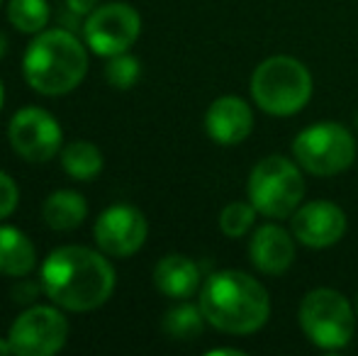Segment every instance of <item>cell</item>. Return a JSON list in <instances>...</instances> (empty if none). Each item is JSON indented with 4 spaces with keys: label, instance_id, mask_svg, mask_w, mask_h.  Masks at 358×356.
<instances>
[{
    "label": "cell",
    "instance_id": "obj_1",
    "mask_svg": "<svg viewBox=\"0 0 358 356\" xmlns=\"http://www.w3.org/2000/svg\"><path fill=\"white\" fill-rule=\"evenodd\" d=\"M44 295L54 305L71 313H90L105 305L115 293V269L100 252L66 244L44 259L42 276Z\"/></svg>",
    "mask_w": 358,
    "mask_h": 356
},
{
    "label": "cell",
    "instance_id": "obj_2",
    "mask_svg": "<svg viewBox=\"0 0 358 356\" xmlns=\"http://www.w3.org/2000/svg\"><path fill=\"white\" fill-rule=\"evenodd\" d=\"M200 310L210 327L224 334L249 337L266 327L271 295L266 285L239 269L215 271L200 285Z\"/></svg>",
    "mask_w": 358,
    "mask_h": 356
},
{
    "label": "cell",
    "instance_id": "obj_3",
    "mask_svg": "<svg viewBox=\"0 0 358 356\" xmlns=\"http://www.w3.org/2000/svg\"><path fill=\"white\" fill-rule=\"evenodd\" d=\"M22 73L37 93L66 95L78 88L88 73V49L69 29H44L24 52Z\"/></svg>",
    "mask_w": 358,
    "mask_h": 356
},
{
    "label": "cell",
    "instance_id": "obj_4",
    "mask_svg": "<svg viewBox=\"0 0 358 356\" xmlns=\"http://www.w3.org/2000/svg\"><path fill=\"white\" fill-rule=\"evenodd\" d=\"M251 100L273 118H290L307 108L315 93L312 73L300 59L273 54L254 69L249 81Z\"/></svg>",
    "mask_w": 358,
    "mask_h": 356
},
{
    "label": "cell",
    "instance_id": "obj_5",
    "mask_svg": "<svg viewBox=\"0 0 358 356\" xmlns=\"http://www.w3.org/2000/svg\"><path fill=\"white\" fill-rule=\"evenodd\" d=\"M246 195L268 220H290L305 200V178L295 159L271 154L261 159L249 173Z\"/></svg>",
    "mask_w": 358,
    "mask_h": 356
},
{
    "label": "cell",
    "instance_id": "obj_6",
    "mask_svg": "<svg viewBox=\"0 0 358 356\" xmlns=\"http://www.w3.org/2000/svg\"><path fill=\"white\" fill-rule=\"evenodd\" d=\"M297 322L310 344L336 352L351 344L356 332V310L341 290L312 288L297 308Z\"/></svg>",
    "mask_w": 358,
    "mask_h": 356
},
{
    "label": "cell",
    "instance_id": "obj_7",
    "mask_svg": "<svg viewBox=\"0 0 358 356\" xmlns=\"http://www.w3.org/2000/svg\"><path fill=\"white\" fill-rule=\"evenodd\" d=\"M356 137L349 127L339 122H317L305 127L292 139V159L302 171L320 178H331L344 173L356 162Z\"/></svg>",
    "mask_w": 358,
    "mask_h": 356
},
{
    "label": "cell",
    "instance_id": "obj_8",
    "mask_svg": "<svg viewBox=\"0 0 358 356\" xmlns=\"http://www.w3.org/2000/svg\"><path fill=\"white\" fill-rule=\"evenodd\" d=\"M142 34V17L129 3H105L98 5L83 22L85 44L98 57H117L132 49Z\"/></svg>",
    "mask_w": 358,
    "mask_h": 356
},
{
    "label": "cell",
    "instance_id": "obj_9",
    "mask_svg": "<svg viewBox=\"0 0 358 356\" xmlns=\"http://www.w3.org/2000/svg\"><path fill=\"white\" fill-rule=\"evenodd\" d=\"M8 339L17 356H52L69 339V320L52 305H32L10 325Z\"/></svg>",
    "mask_w": 358,
    "mask_h": 356
},
{
    "label": "cell",
    "instance_id": "obj_10",
    "mask_svg": "<svg viewBox=\"0 0 358 356\" xmlns=\"http://www.w3.org/2000/svg\"><path fill=\"white\" fill-rule=\"evenodd\" d=\"M10 147L32 164H47L59 154L64 142V129L59 120L44 108H22L13 115L8 124Z\"/></svg>",
    "mask_w": 358,
    "mask_h": 356
},
{
    "label": "cell",
    "instance_id": "obj_11",
    "mask_svg": "<svg viewBox=\"0 0 358 356\" xmlns=\"http://www.w3.org/2000/svg\"><path fill=\"white\" fill-rule=\"evenodd\" d=\"M93 234L103 254L113 259H127L144 247L149 222L139 208L120 203L98 215Z\"/></svg>",
    "mask_w": 358,
    "mask_h": 356
},
{
    "label": "cell",
    "instance_id": "obj_12",
    "mask_svg": "<svg viewBox=\"0 0 358 356\" xmlns=\"http://www.w3.org/2000/svg\"><path fill=\"white\" fill-rule=\"evenodd\" d=\"M346 213L331 200H310L290 215V232L307 249H329L346 234Z\"/></svg>",
    "mask_w": 358,
    "mask_h": 356
},
{
    "label": "cell",
    "instance_id": "obj_13",
    "mask_svg": "<svg viewBox=\"0 0 358 356\" xmlns=\"http://www.w3.org/2000/svg\"><path fill=\"white\" fill-rule=\"evenodd\" d=\"M205 132L220 147H236L254 132V108L241 95H220L205 113Z\"/></svg>",
    "mask_w": 358,
    "mask_h": 356
},
{
    "label": "cell",
    "instance_id": "obj_14",
    "mask_svg": "<svg viewBox=\"0 0 358 356\" xmlns=\"http://www.w3.org/2000/svg\"><path fill=\"white\" fill-rule=\"evenodd\" d=\"M295 234L275 222H266L254 229L249 242L251 266L264 276H283L295 262Z\"/></svg>",
    "mask_w": 358,
    "mask_h": 356
},
{
    "label": "cell",
    "instance_id": "obj_15",
    "mask_svg": "<svg viewBox=\"0 0 358 356\" xmlns=\"http://www.w3.org/2000/svg\"><path fill=\"white\" fill-rule=\"evenodd\" d=\"M200 266L185 254H166L154 269V285L171 300H185L200 290Z\"/></svg>",
    "mask_w": 358,
    "mask_h": 356
},
{
    "label": "cell",
    "instance_id": "obj_16",
    "mask_svg": "<svg viewBox=\"0 0 358 356\" xmlns=\"http://www.w3.org/2000/svg\"><path fill=\"white\" fill-rule=\"evenodd\" d=\"M37 266V249L22 229L0 225V273L24 278Z\"/></svg>",
    "mask_w": 358,
    "mask_h": 356
},
{
    "label": "cell",
    "instance_id": "obj_17",
    "mask_svg": "<svg viewBox=\"0 0 358 356\" xmlns=\"http://www.w3.org/2000/svg\"><path fill=\"white\" fill-rule=\"evenodd\" d=\"M88 215V203L76 190H54L42 205V218L57 232H69L83 225Z\"/></svg>",
    "mask_w": 358,
    "mask_h": 356
},
{
    "label": "cell",
    "instance_id": "obj_18",
    "mask_svg": "<svg viewBox=\"0 0 358 356\" xmlns=\"http://www.w3.org/2000/svg\"><path fill=\"white\" fill-rule=\"evenodd\" d=\"M62 166L76 180H93L103 171V152L93 142L76 139L62 152Z\"/></svg>",
    "mask_w": 358,
    "mask_h": 356
},
{
    "label": "cell",
    "instance_id": "obj_19",
    "mask_svg": "<svg viewBox=\"0 0 358 356\" xmlns=\"http://www.w3.org/2000/svg\"><path fill=\"white\" fill-rule=\"evenodd\" d=\"M205 315L200 310V305L193 303H183L180 300L176 308H171L169 313L164 315V332L166 337L176 339V342H193L203 334L205 329Z\"/></svg>",
    "mask_w": 358,
    "mask_h": 356
},
{
    "label": "cell",
    "instance_id": "obj_20",
    "mask_svg": "<svg viewBox=\"0 0 358 356\" xmlns=\"http://www.w3.org/2000/svg\"><path fill=\"white\" fill-rule=\"evenodd\" d=\"M52 10L47 0H10L8 20L15 29L24 34H39L47 29Z\"/></svg>",
    "mask_w": 358,
    "mask_h": 356
},
{
    "label": "cell",
    "instance_id": "obj_21",
    "mask_svg": "<svg viewBox=\"0 0 358 356\" xmlns=\"http://www.w3.org/2000/svg\"><path fill=\"white\" fill-rule=\"evenodd\" d=\"M256 215L259 210L254 208V203H246V200H231L222 208L220 213V229L224 237L229 239H239L244 234H249L254 229Z\"/></svg>",
    "mask_w": 358,
    "mask_h": 356
},
{
    "label": "cell",
    "instance_id": "obj_22",
    "mask_svg": "<svg viewBox=\"0 0 358 356\" xmlns=\"http://www.w3.org/2000/svg\"><path fill=\"white\" fill-rule=\"evenodd\" d=\"M139 76H142V64L132 54H117V57H110L105 64V78L113 88L117 90H129L137 86Z\"/></svg>",
    "mask_w": 358,
    "mask_h": 356
},
{
    "label": "cell",
    "instance_id": "obj_23",
    "mask_svg": "<svg viewBox=\"0 0 358 356\" xmlns=\"http://www.w3.org/2000/svg\"><path fill=\"white\" fill-rule=\"evenodd\" d=\"M20 203V188L5 171H0V220L10 218Z\"/></svg>",
    "mask_w": 358,
    "mask_h": 356
},
{
    "label": "cell",
    "instance_id": "obj_24",
    "mask_svg": "<svg viewBox=\"0 0 358 356\" xmlns=\"http://www.w3.org/2000/svg\"><path fill=\"white\" fill-rule=\"evenodd\" d=\"M39 293H44L42 283L37 285V283H32V280H20L13 288V300L15 303H32V300H37Z\"/></svg>",
    "mask_w": 358,
    "mask_h": 356
},
{
    "label": "cell",
    "instance_id": "obj_25",
    "mask_svg": "<svg viewBox=\"0 0 358 356\" xmlns=\"http://www.w3.org/2000/svg\"><path fill=\"white\" fill-rule=\"evenodd\" d=\"M66 8H69V13L85 15V17H88V15L98 8V0H66Z\"/></svg>",
    "mask_w": 358,
    "mask_h": 356
},
{
    "label": "cell",
    "instance_id": "obj_26",
    "mask_svg": "<svg viewBox=\"0 0 358 356\" xmlns=\"http://www.w3.org/2000/svg\"><path fill=\"white\" fill-rule=\"evenodd\" d=\"M208 354H210V356H215V354H231V356H244V352H241V349H224V347H220V349H210Z\"/></svg>",
    "mask_w": 358,
    "mask_h": 356
},
{
    "label": "cell",
    "instance_id": "obj_27",
    "mask_svg": "<svg viewBox=\"0 0 358 356\" xmlns=\"http://www.w3.org/2000/svg\"><path fill=\"white\" fill-rule=\"evenodd\" d=\"M8 354H15L13 352V344H10V339L0 337V356H8Z\"/></svg>",
    "mask_w": 358,
    "mask_h": 356
},
{
    "label": "cell",
    "instance_id": "obj_28",
    "mask_svg": "<svg viewBox=\"0 0 358 356\" xmlns=\"http://www.w3.org/2000/svg\"><path fill=\"white\" fill-rule=\"evenodd\" d=\"M5 52H8V37H5V34L0 32V59L5 57Z\"/></svg>",
    "mask_w": 358,
    "mask_h": 356
},
{
    "label": "cell",
    "instance_id": "obj_29",
    "mask_svg": "<svg viewBox=\"0 0 358 356\" xmlns=\"http://www.w3.org/2000/svg\"><path fill=\"white\" fill-rule=\"evenodd\" d=\"M3 103H5V88H3V81H0V110H3Z\"/></svg>",
    "mask_w": 358,
    "mask_h": 356
},
{
    "label": "cell",
    "instance_id": "obj_30",
    "mask_svg": "<svg viewBox=\"0 0 358 356\" xmlns=\"http://www.w3.org/2000/svg\"><path fill=\"white\" fill-rule=\"evenodd\" d=\"M354 124H356V129H358V108H356V113H354Z\"/></svg>",
    "mask_w": 358,
    "mask_h": 356
},
{
    "label": "cell",
    "instance_id": "obj_31",
    "mask_svg": "<svg viewBox=\"0 0 358 356\" xmlns=\"http://www.w3.org/2000/svg\"><path fill=\"white\" fill-rule=\"evenodd\" d=\"M356 313H358V300H356Z\"/></svg>",
    "mask_w": 358,
    "mask_h": 356
},
{
    "label": "cell",
    "instance_id": "obj_32",
    "mask_svg": "<svg viewBox=\"0 0 358 356\" xmlns=\"http://www.w3.org/2000/svg\"><path fill=\"white\" fill-rule=\"evenodd\" d=\"M0 5H3V0H0Z\"/></svg>",
    "mask_w": 358,
    "mask_h": 356
}]
</instances>
